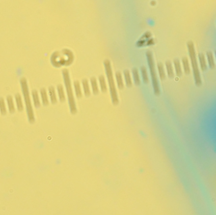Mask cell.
I'll return each instance as SVG.
<instances>
[{
	"mask_svg": "<svg viewBox=\"0 0 216 215\" xmlns=\"http://www.w3.org/2000/svg\"><path fill=\"white\" fill-rule=\"evenodd\" d=\"M62 74H63L64 84H65L66 92H67L68 99V103H69L70 111H71L72 114H75V113L77 112V109H76L75 100H74L73 90H72L71 85V80H70L69 72H68V70L67 69H64L62 70Z\"/></svg>",
	"mask_w": 216,
	"mask_h": 215,
	"instance_id": "6da1fadb",
	"label": "cell"
},
{
	"mask_svg": "<svg viewBox=\"0 0 216 215\" xmlns=\"http://www.w3.org/2000/svg\"><path fill=\"white\" fill-rule=\"evenodd\" d=\"M20 84H21L22 93H23L24 103H25L26 112L27 115H28L29 122L31 123H34L35 121L34 111H33L32 104H31L28 84H27V81L25 78H22V79L20 80Z\"/></svg>",
	"mask_w": 216,
	"mask_h": 215,
	"instance_id": "7a4b0ae2",
	"label": "cell"
},
{
	"mask_svg": "<svg viewBox=\"0 0 216 215\" xmlns=\"http://www.w3.org/2000/svg\"><path fill=\"white\" fill-rule=\"evenodd\" d=\"M104 65H105V72H106L107 80H108V84H109V90H110V93H111L112 103H113L114 105H117L118 103H119V100H118L115 82H114L113 72H112L111 63H110V61L108 60V59H106V60L104 61Z\"/></svg>",
	"mask_w": 216,
	"mask_h": 215,
	"instance_id": "3957f363",
	"label": "cell"
},
{
	"mask_svg": "<svg viewBox=\"0 0 216 215\" xmlns=\"http://www.w3.org/2000/svg\"><path fill=\"white\" fill-rule=\"evenodd\" d=\"M187 46H188V49L189 56H190L191 64H192L193 73H194L195 84H196L197 86H199L201 85V84H202V81H201L200 72H199L198 64H197L196 53H195L194 44H193V43L192 42V41H189L187 44Z\"/></svg>",
	"mask_w": 216,
	"mask_h": 215,
	"instance_id": "277c9868",
	"label": "cell"
},
{
	"mask_svg": "<svg viewBox=\"0 0 216 215\" xmlns=\"http://www.w3.org/2000/svg\"><path fill=\"white\" fill-rule=\"evenodd\" d=\"M146 56L147 59V62H148V65L150 70L151 80H152L153 87L154 90V93L155 95L158 96L160 94V89H159V86L158 83V80H157L156 72H155V63L154 59L153 57V54L151 51H147L146 53Z\"/></svg>",
	"mask_w": 216,
	"mask_h": 215,
	"instance_id": "5b68a950",
	"label": "cell"
},
{
	"mask_svg": "<svg viewBox=\"0 0 216 215\" xmlns=\"http://www.w3.org/2000/svg\"><path fill=\"white\" fill-rule=\"evenodd\" d=\"M151 34L150 32H147L145 33V34L141 37L138 42L136 43L137 47H143L145 45H154L155 41L153 39L151 38Z\"/></svg>",
	"mask_w": 216,
	"mask_h": 215,
	"instance_id": "8992f818",
	"label": "cell"
},
{
	"mask_svg": "<svg viewBox=\"0 0 216 215\" xmlns=\"http://www.w3.org/2000/svg\"><path fill=\"white\" fill-rule=\"evenodd\" d=\"M32 96L33 99V101H34V105L35 107L36 108H39L41 106V102L40 99H39V96L38 94V92L37 90H33L32 91Z\"/></svg>",
	"mask_w": 216,
	"mask_h": 215,
	"instance_id": "52a82bcc",
	"label": "cell"
},
{
	"mask_svg": "<svg viewBox=\"0 0 216 215\" xmlns=\"http://www.w3.org/2000/svg\"><path fill=\"white\" fill-rule=\"evenodd\" d=\"M49 96H50L51 102L52 103V104H55L57 103V96H56V93L55 88L53 86H50L49 88Z\"/></svg>",
	"mask_w": 216,
	"mask_h": 215,
	"instance_id": "ba28073f",
	"label": "cell"
},
{
	"mask_svg": "<svg viewBox=\"0 0 216 215\" xmlns=\"http://www.w3.org/2000/svg\"><path fill=\"white\" fill-rule=\"evenodd\" d=\"M15 99H16V106H17L18 110L19 111H23L24 109V106L23 103H22V98L20 94H16L15 95Z\"/></svg>",
	"mask_w": 216,
	"mask_h": 215,
	"instance_id": "9c48e42d",
	"label": "cell"
},
{
	"mask_svg": "<svg viewBox=\"0 0 216 215\" xmlns=\"http://www.w3.org/2000/svg\"><path fill=\"white\" fill-rule=\"evenodd\" d=\"M207 60H208L209 68H211V69H214L215 67V64L214 59H213V55L212 52H211V51H208V52H207Z\"/></svg>",
	"mask_w": 216,
	"mask_h": 215,
	"instance_id": "30bf717a",
	"label": "cell"
},
{
	"mask_svg": "<svg viewBox=\"0 0 216 215\" xmlns=\"http://www.w3.org/2000/svg\"><path fill=\"white\" fill-rule=\"evenodd\" d=\"M91 87H92L93 92L94 93V94H98L99 87H98V84H97L96 78L94 77L91 78Z\"/></svg>",
	"mask_w": 216,
	"mask_h": 215,
	"instance_id": "8fae6325",
	"label": "cell"
},
{
	"mask_svg": "<svg viewBox=\"0 0 216 215\" xmlns=\"http://www.w3.org/2000/svg\"><path fill=\"white\" fill-rule=\"evenodd\" d=\"M57 93H58V96H59V99L60 101L61 102H64L65 101L66 97H65V94H64V88L62 85L60 84V85L57 86Z\"/></svg>",
	"mask_w": 216,
	"mask_h": 215,
	"instance_id": "7c38bea8",
	"label": "cell"
},
{
	"mask_svg": "<svg viewBox=\"0 0 216 215\" xmlns=\"http://www.w3.org/2000/svg\"><path fill=\"white\" fill-rule=\"evenodd\" d=\"M116 82H117V85L119 88V89H122L124 88V82L122 80V76L120 72H116Z\"/></svg>",
	"mask_w": 216,
	"mask_h": 215,
	"instance_id": "4fadbf2b",
	"label": "cell"
},
{
	"mask_svg": "<svg viewBox=\"0 0 216 215\" xmlns=\"http://www.w3.org/2000/svg\"><path fill=\"white\" fill-rule=\"evenodd\" d=\"M124 78H125V81H126V84L128 87H131L132 85V79H131V76H130V72L128 70H125L124 72Z\"/></svg>",
	"mask_w": 216,
	"mask_h": 215,
	"instance_id": "5bb4252c",
	"label": "cell"
},
{
	"mask_svg": "<svg viewBox=\"0 0 216 215\" xmlns=\"http://www.w3.org/2000/svg\"><path fill=\"white\" fill-rule=\"evenodd\" d=\"M174 68H175V70H176V75H177L178 76H181L182 74V72L181 65H180V61L178 60V59H174Z\"/></svg>",
	"mask_w": 216,
	"mask_h": 215,
	"instance_id": "9a60e30c",
	"label": "cell"
},
{
	"mask_svg": "<svg viewBox=\"0 0 216 215\" xmlns=\"http://www.w3.org/2000/svg\"><path fill=\"white\" fill-rule=\"evenodd\" d=\"M199 59L200 61V65L201 68L203 71H205L207 70V64L206 61H205V57L203 53H199Z\"/></svg>",
	"mask_w": 216,
	"mask_h": 215,
	"instance_id": "2e32d148",
	"label": "cell"
},
{
	"mask_svg": "<svg viewBox=\"0 0 216 215\" xmlns=\"http://www.w3.org/2000/svg\"><path fill=\"white\" fill-rule=\"evenodd\" d=\"M41 100H42L43 104L44 105H48L49 104L48 97H47V91L45 88H42V89L41 90Z\"/></svg>",
	"mask_w": 216,
	"mask_h": 215,
	"instance_id": "e0dca14e",
	"label": "cell"
},
{
	"mask_svg": "<svg viewBox=\"0 0 216 215\" xmlns=\"http://www.w3.org/2000/svg\"><path fill=\"white\" fill-rule=\"evenodd\" d=\"M7 102L8 105V109L11 113H13L15 111V107H14V101L12 96H8L7 97Z\"/></svg>",
	"mask_w": 216,
	"mask_h": 215,
	"instance_id": "ac0fdd59",
	"label": "cell"
},
{
	"mask_svg": "<svg viewBox=\"0 0 216 215\" xmlns=\"http://www.w3.org/2000/svg\"><path fill=\"white\" fill-rule=\"evenodd\" d=\"M82 86H83V89H84V93L85 96H89L91 94V91H90V87H89L88 80L86 79L83 80Z\"/></svg>",
	"mask_w": 216,
	"mask_h": 215,
	"instance_id": "d6986e66",
	"label": "cell"
},
{
	"mask_svg": "<svg viewBox=\"0 0 216 215\" xmlns=\"http://www.w3.org/2000/svg\"><path fill=\"white\" fill-rule=\"evenodd\" d=\"M99 84H100V88L101 91L103 92H105L107 91V85H106V82H105V79L104 76H100L99 78Z\"/></svg>",
	"mask_w": 216,
	"mask_h": 215,
	"instance_id": "ffe728a7",
	"label": "cell"
},
{
	"mask_svg": "<svg viewBox=\"0 0 216 215\" xmlns=\"http://www.w3.org/2000/svg\"><path fill=\"white\" fill-rule=\"evenodd\" d=\"M165 65H166V69H167V72H168V76H169V77L171 78H174V73L173 68H172V65L171 62L169 61H166Z\"/></svg>",
	"mask_w": 216,
	"mask_h": 215,
	"instance_id": "44dd1931",
	"label": "cell"
},
{
	"mask_svg": "<svg viewBox=\"0 0 216 215\" xmlns=\"http://www.w3.org/2000/svg\"><path fill=\"white\" fill-rule=\"evenodd\" d=\"M74 90H75L76 95L78 98H80L82 97V91H81L80 88V85L78 81H75L74 82Z\"/></svg>",
	"mask_w": 216,
	"mask_h": 215,
	"instance_id": "7402d4cb",
	"label": "cell"
},
{
	"mask_svg": "<svg viewBox=\"0 0 216 215\" xmlns=\"http://www.w3.org/2000/svg\"><path fill=\"white\" fill-rule=\"evenodd\" d=\"M157 69H158L160 79L162 80L165 79V72H164V68H163V64H162L161 63H157Z\"/></svg>",
	"mask_w": 216,
	"mask_h": 215,
	"instance_id": "603a6c76",
	"label": "cell"
},
{
	"mask_svg": "<svg viewBox=\"0 0 216 215\" xmlns=\"http://www.w3.org/2000/svg\"><path fill=\"white\" fill-rule=\"evenodd\" d=\"M132 75H133V78L134 83L136 85H139L141 84V80H140V77H139V74L138 70L136 68H134L132 70Z\"/></svg>",
	"mask_w": 216,
	"mask_h": 215,
	"instance_id": "cb8c5ba5",
	"label": "cell"
},
{
	"mask_svg": "<svg viewBox=\"0 0 216 215\" xmlns=\"http://www.w3.org/2000/svg\"><path fill=\"white\" fill-rule=\"evenodd\" d=\"M141 74H142V78H143V82H144L145 84H147L149 82V77H148V74H147L146 68L144 67V66L141 67Z\"/></svg>",
	"mask_w": 216,
	"mask_h": 215,
	"instance_id": "d4e9b609",
	"label": "cell"
},
{
	"mask_svg": "<svg viewBox=\"0 0 216 215\" xmlns=\"http://www.w3.org/2000/svg\"><path fill=\"white\" fill-rule=\"evenodd\" d=\"M182 63H183L184 72H185V74H188L189 73H190V67H189L188 60L186 57H183V59H182Z\"/></svg>",
	"mask_w": 216,
	"mask_h": 215,
	"instance_id": "484cf974",
	"label": "cell"
},
{
	"mask_svg": "<svg viewBox=\"0 0 216 215\" xmlns=\"http://www.w3.org/2000/svg\"><path fill=\"white\" fill-rule=\"evenodd\" d=\"M0 109H1V113L2 115L6 114L7 111H6V104H5V102H4V100L3 98H1V100H0Z\"/></svg>",
	"mask_w": 216,
	"mask_h": 215,
	"instance_id": "4316f807",
	"label": "cell"
},
{
	"mask_svg": "<svg viewBox=\"0 0 216 215\" xmlns=\"http://www.w3.org/2000/svg\"><path fill=\"white\" fill-rule=\"evenodd\" d=\"M215 57H216V51H215Z\"/></svg>",
	"mask_w": 216,
	"mask_h": 215,
	"instance_id": "83f0119b",
	"label": "cell"
}]
</instances>
